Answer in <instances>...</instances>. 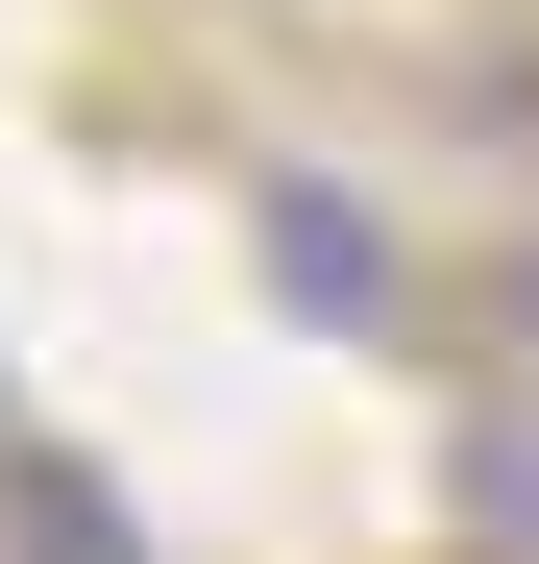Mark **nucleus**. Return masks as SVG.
<instances>
[{
    "label": "nucleus",
    "instance_id": "obj_1",
    "mask_svg": "<svg viewBox=\"0 0 539 564\" xmlns=\"http://www.w3.org/2000/svg\"><path fill=\"white\" fill-rule=\"evenodd\" d=\"M245 246H270V295L319 344H417V270H393V221L343 197V172H245Z\"/></svg>",
    "mask_w": 539,
    "mask_h": 564
},
{
    "label": "nucleus",
    "instance_id": "obj_2",
    "mask_svg": "<svg viewBox=\"0 0 539 564\" xmlns=\"http://www.w3.org/2000/svg\"><path fill=\"white\" fill-rule=\"evenodd\" d=\"M0 564H147L99 466H50V442H0Z\"/></svg>",
    "mask_w": 539,
    "mask_h": 564
},
{
    "label": "nucleus",
    "instance_id": "obj_3",
    "mask_svg": "<svg viewBox=\"0 0 539 564\" xmlns=\"http://www.w3.org/2000/svg\"><path fill=\"white\" fill-rule=\"evenodd\" d=\"M491 295H515V319H539V221H515V270H491Z\"/></svg>",
    "mask_w": 539,
    "mask_h": 564
}]
</instances>
